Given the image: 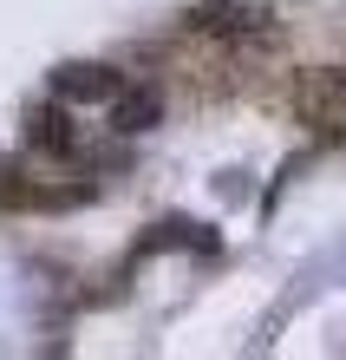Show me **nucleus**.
I'll list each match as a JSON object with an SVG mask.
<instances>
[{
    "label": "nucleus",
    "instance_id": "f257e3e1",
    "mask_svg": "<svg viewBox=\"0 0 346 360\" xmlns=\"http://www.w3.org/2000/svg\"><path fill=\"white\" fill-rule=\"evenodd\" d=\"M288 112H294V124H307L320 144H346V72H340V66H307V72H294Z\"/></svg>",
    "mask_w": 346,
    "mask_h": 360
},
{
    "label": "nucleus",
    "instance_id": "f03ea898",
    "mask_svg": "<svg viewBox=\"0 0 346 360\" xmlns=\"http://www.w3.org/2000/svg\"><path fill=\"white\" fill-rule=\"evenodd\" d=\"M189 27L197 33H222V39H255L274 27L268 0H203L197 13H189Z\"/></svg>",
    "mask_w": 346,
    "mask_h": 360
},
{
    "label": "nucleus",
    "instance_id": "7ed1b4c3",
    "mask_svg": "<svg viewBox=\"0 0 346 360\" xmlns=\"http://www.w3.org/2000/svg\"><path fill=\"white\" fill-rule=\"evenodd\" d=\"M124 86L118 66H105V59H66V66L53 72V92L66 105H112V92Z\"/></svg>",
    "mask_w": 346,
    "mask_h": 360
},
{
    "label": "nucleus",
    "instance_id": "20e7f679",
    "mask_svg": "<svg viewBox=\"0 0 346 360\" xmlns=\"http://www.w3.org/2000/svg\"><path fill=\"white\" fill-rule=\"evenodd\" d=\"M27 144H33V151H53V158L79 151L72 105H66V98H59V105H33V112H27Z\"/></svg>",
    "mask_w": 346,
    "mask_h": 360
},
{
    "label": "nucleus",
    "instance_id": "39448f33",
    "mask_svg": "<svg viewBox=\"0 0 346 360\" xmlns=\"http://www.w3.org/2000/svg\"><path fill=\"white\" fill-rule=\"evenodd\" d=\"M157 112H164V98L150 92V86H118V92H112V131H118V138L150 131V124H157Z\"/></svg>",
    "mask_w": 346,
    "mask_h": 360
},
{
    "label": "nucleus",
    "instance_id": "423d86ee",
    "mask_svg": "<svg viewBox=\"0 0 346 360\" xmlns=\"http://www.w3.org/2000/svg\"><path fill=\"white\" fill-rule=\"evenodd\" d=\"M144 249H209V236H203L197 223H183V217H177V223H157V236H150Z\"/></svg>",
    "mask_w": 346,
    "mask_h": 360
}]
</instances>
